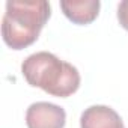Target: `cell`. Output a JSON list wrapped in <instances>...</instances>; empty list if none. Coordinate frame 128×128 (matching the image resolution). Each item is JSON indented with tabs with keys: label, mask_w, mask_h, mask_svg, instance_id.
Masks as SVG:
<instances>
[{
	"label": "cell",
	"mask_w": 128,
	"mask_h": 128,
	"mask_svg": "<svg viewBox=\"0 0 128 128\" xmlns=\"http://www.w3.org/2000/svg\"><path fill=\"white\" fill-rule=\"evenodd\" d=\"M21 72L30 86L41 88L57 98H66L76 94L82 82L80 72L74 65L60 60L48 51L30 54L23 62Z\"/></svg>",
	"instance_id": "obj_1"
},
{
	"label": "cell",
	"mask_w": 128,
	"mask_h": 128,
	"mask_svg": "<svg viewBox=\"0 0 128 128\" xmlns=\"http://www.w3.org/2000/svg\"><path fill=\"white\" fill-rule=\"evenodd\" d=\"M51 14L50 3L45 0L18 2L9 0L2 20V38L12 50H23L32 45Z\"/></svg>",
	"instance_id": "obj_2"
},
{
	"label": "cell",
	"mask_w": 128,
	"mask_h": 128,
	"mask_svg": "<svg viewBox=\"0 0 128 128\" xmlns=\"http://www.w3.org/2000/svg\"><path fill=\"white\" fill-rule=\"evenodd\" d=\"M66 113L60 106L53 102H33L26 112L27 128H63Z\"/></svg>",
	"instance_id": "obj_3"
},
{
	"label": "cell",
	"mask_w": 128,
	"mask_h": 128,
	"mask_svg": "<svg viewBox=\"0 0 128 128\" xmlns=\"http://www.w3.org/2000/svg\"><path fill=\"white\" fill-rule=\"evenodd\" d=\"M82 128H125L116 110L108 106H90L80 116Z\"/></svg>",
	"instance_id": "obj_4"
},
{
	"label": "cell",
	"mask_w": 128,
	"mask_h": 128,
	"mask_svg": "<svg viewBox=\"0 0 128 128\" xmlns=\"http://www.w3.org/2000/svg\"><path fill=\"white\" fill-rule=\"evenodd\" d=\"M60 8L65 17L76 24H89L92 23L101 8L100 0H63Z\"/></svg>",
	"instance_id": "obj_5"
},
{
	"label": "cell",
	"mask_w": 128,
	"mask_h": 128,
	"mask_svg": "<svg viewBox=\"0 0 128 128\" xmlns=\"http://www.w3.org/2000/svg\"><path fill=\"white\" fill-rule=\"evenodd\" d=\"M118 20L120 26L128 30V0H124L118 5Z\"/></svg>",
	"instance_id": "obj_6"
}]
</instances>
